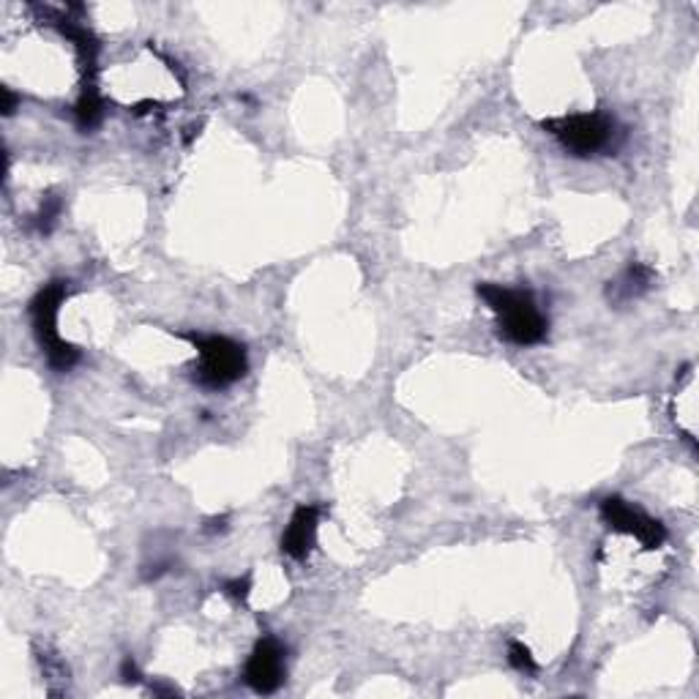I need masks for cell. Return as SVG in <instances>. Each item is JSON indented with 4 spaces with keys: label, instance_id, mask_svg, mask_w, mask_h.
<instances>
[{
    "label": "cell",
    "instance_id": "cell-1",
    "mask_svg": "<svg viewBox=\"0 0 699 699\" xmlns=\"http://www.w3.org/2000/svg\"><path fill=\"white\" fill-rule=\"evenodd\" d=\"M479 295L490 304L494 315H498L500 337L509 339L511 345L527 348V345H538L547 339L549 320L547 315L538 309L533 293L484 282L479 284Z\"/></svg>",
    "mask_w": 699,
    "mask_h": 699
},
{
    "label": "cell",
    "instance_id": "cell-2",
    "mask_svg": "<svg viewBox=\"0 0 699 699\" xmlns=\"http://www.w3.org/2000/svg\"><path fill=\"white\" fill-rule=\"evenodd\" d=\"M69 295V287L66 282H50L47 287L39 290L36 298L31 301V317H33V328H36L39 345H42L44 352H47L50 367L58 369V372H66L74 363L79 361V350L74 345L64 342L58 334V312L61 304Z\"/></svg>",
    "mask_w": 699,
    "mask_h": 699
},
{
    "label": "cell",
    "instance_id": "cell-3",
    "mask_svg": "<svg viewBox=\"0 0 699 699\" xmlns=\"http://www.w3.org/2000/svg\"><path fill=\"white\" fill-rule=\"evenodd\" d=\"M181 337L197 348L200 363H197L195 378L206 389H227L247 374L249 361L243 345L227 337H206V334H181Z\"/></svg>",
    "mask_w": 699,
    "mask_h": 699
},
{
    "label": "cell",
    "instance_id": "cell-4",
    "mask_svg": "<svg viewBox=\"0 0 699 699\" xmlns=\"http://www.w3.org/2000/svg\"><path fill=\"white\" fill-rule=\"evenodd\" d=\"M542 127L574 156H593V153L604 151L612 142V134H615V123L601 112L549 118Z\"/></svg>",
    "mask_w": 699,
    "mask_h": 699
},
{
    "label": "cell",
    "instance_id": "cell-5",
    "mask_svg": "<svg viewBox=\"0 0 699 699\" xmlns=\"http://www.w3.org/2000/svg\"><path fill=\"white\" fill-rule=\"evenodd\" d=\"M601 516H604L607 525L615 527V531L640 538L647 549H656L667 542V531H664L662 522L642 514L640 509L629 505L623 498L601 500Z\"/></svg>",
    "mask_w": 699,
    "mask_h": 699
},
{
    "label": "cell",
    "instance_id": "cell-6",
    "mask_svg": "<svg viewBox=\"0 0 699 699\" xmlns=\"http://www.w3.org/2000/svg\"><path fill=\"white\" fill-rule=\"evenodd\" d=\"M284 675H287V669H284L282 642L274 640V636H265V640L254 645L247 669H243V680L258 695H274L284 684Z\"/></svg>",
    "mask_w": 699,
    "mask_h": 699
},
{
    "label": "cell",
    "instance_id": "cell-7",
    "mask_svg": "<svg viewBox=\"0 0 699 699\" xmlns=\"http://www.w3.org/2000/svg\"><path fill=\"white\" fill-rule=\"evenodd\" d=\"M317 522H320V509L317 505H298L293 516H290V525L282 536V553H287L295 560H304L315 549Z\"/></svg>",
    "mask_w": 699,
    "mask_h": 699
},
{
    "label": "cell",
    "instance_id": "cell-8",
    "mask_svg": "<svg viewBox=\"0 0 699 699\" xmlns=\"http://www.w3.org/2000/svg\"><path fill=\"white\" fill-rule=\"evenodd\" d=\"M74 116H77L79 127L94 129L96 123L101 121V101H99V96H96L94 90H85L83 99H79L77 107H74Z\"/></svg>",
    "mask_w": 699,
    "mask_h": 699
},
{
    "label": "cell",
    "instance_id": "cell-9",
    "mask_svg": "<svg viewBox=\"0 0 699 699\" xmlns=\"http://www.w3.org/2000/svg\"><path fill=\"white\" fill-rule=\"evenodd\" d=\"M651 282H653V271L647 269V265L631 263L626 276H623L621 284H615V290H623V298H631V295H636L640 290H645Z\"/></svg>",
    "mask_w": 699,
    "mask_h": 699
},
{
    "label": "cell",
    "instance_id": "cell-10",
    "mask_svg": "<svg viewBox=\"0 0 699 699\" xmlns=\"http://www.w3.org/2000/svg\"><path fill=\"white\" fill-rule=\"evenodd\" d=\"M509 662H511V667L520 669V673H536V669H538V664H536V658H533L531 647L522 645V642H511V645H509Z\"/></svg>",
    "mask_w": 699,
    "mask_h": 699
},
{
    "label": "cell",
    "instance_id": "cell-11",
    "mask_svg": "<svg viewBox=\"0 0 699 699\" xmlns=\"http://www.w3.org/2000/svg\"><path fill=\"white\" fill-rule=\"evenodd\" d=\"M225 590L232 596V599H247V596H249V579H236V582L227 585Z\"/></svg>",
    "mask_w": 699,
    "mask_h": 699
},
{
    "label": "cell",
    "instance_id": "cell-12",
    "mask_svg": "<svg viewBox=\"0 0 699 699\" xmlns=\"http://www.w3.org/2000/svg\"><path fill=\"white\" fill-rule=\"evenodd\" d=\"M121 675H123V680H127V684H138V680H140L138 664H134L132 658H127V662H123V667H121Z\"/></svg>",
    "mask_w": 699,
    "mask_h": 699
},
{
    "label": "cell",
    "instance_id": "cell-13",
    "mask_svg": "<svg viewBox=\"0 0 699 699\" xmlns=\"http://www.w3.org/2000/svg\"><path fill=\"white\" fill-rule=\"evenodd\" d=\"M14 107H17L14 94H11L9 88H3V112H6V116H11V112H14Z\"/></svg>",
    "mask_w": 699,
    "mask_h": 699
}]
</instances>
